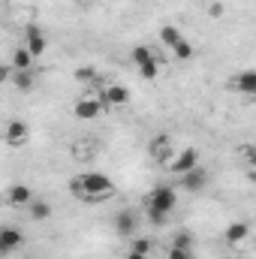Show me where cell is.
Instances as JSON below:
<instances>
[{"label":"cell","mask_w":256,"mask_h":259,"mask_svg":"<svg viewBox=\"0 0 256 259\" xmlns=\"http://www.w3.org/2000/svg\"><path fill=\"white\" fill-rule=\"evenodd\" d=\"M136 226H139V217H136L133 208H124V211L115 214V229H118V235L133 238V235H136Z\"/></svg>","instance_id":"cell-9"},{"label":"cell","mask_w":256,"mask_h":259,"mask_svg":"<svg viewBox=\"0 0 256 259\" xmlns=\"http://www.w3.org/2000/svg\"><path fill=\"white\" fill-rule=\"evenodd\" d=\"M175 205H178V190L169 187V184H160L145 196V208H154V211H163V214H172Z\"/></svg>","instance_id":"cell-2"},{"label":"cell","mask_w":256,"mask_h":259,"mask_svg":"<svg viewBox=\"0 0 256 259\" xmlns=\"http://www.w3.org/2000/svg\"><path fill=\"white\" fill-rule=\"evenodd\" d=\"M75 78H78V81H94V78H97V69L81 66V69H75Z\"/></svg>","instance_id":"cell-26"},{"label":"cell","mask_w":256,"mask_h":259,"mask_svg":"<svg viewBox=\"0 0 256 259\" xmlns=\"http://www.w3.org/2000/svg\"><path fill=\"white\" fill-rule=\"evenodd\" d=\"M127 259H148V256H142V253H136V250H130Z\"/></svg>","instance_id":"cell-29"},{"label":"cell","mask_w":256,"mask_h":259,"mask_svg":"<svg viewBox=\"0 0 256 259\" xmlns=\"http://www.w3.org/2000/svg\"><path fill=\"white\" fill-rule=\"evenodd\" d=\"M130 58H133V64H136V66H142V64H151V61H160V58L154 55V49H148V46H136Z\"/></svg>","instance_id":"cell-18"},{"label":"cell","mask_w":256,"mask_h":259,"mask_svg":"<svg viewBox=\"0 0 256 259\" xmlns=\"http://www.w3.org/2000/svg\"><path fill=\"white\" fill-rule=\"evenodd\" d=\"M151 247H154V244H151V238H136V235H133V247H130V250H136V253L148 256V253H151Z\"/></svg>","instance_id":"cell-22"},{"label":"cell","mask_w":256,"mask_h":259,"mask_svg":"<svg viewBox=\"0 0 256 259\" xmlns=\"http://www.w3.org/2000/svg\"><path fill=\"white\" fill-rule=\"evenodd\" d=\"M24 36H27V46H24V49H27L33 58H42V52H46V36H42V30H39L36 24H30Z\"/></svg>","instance_id":"cell-11"},{"label":"cell","mask_w":256,"mask_h":259,"mask_svg":"<svg viewBox=\"0 0 256 259\" xmlns=\"http://www.w3.org/2000/svg\"><path fill=\"white\" fill-rule=\"evenodd\" d=\"M103 109L106 106H112V109H121V106H127L130 103V91L124 88V84H109L106 91H103Z\"/></svg>","instance_id":"cell-8"},{"label":"cell","mask_w":256,"mask_h":259,"mask_svg":"<svg viewBox=\"0 0 256 259\" xmlns=\"http://www.w3.org/2000/svg\"><path fill=\"white\" fill-rule=\"evenodd\" d=\"M100 112H103V103L94 100V97H81V100H75V106H72V115H75L78 121H94Z\"/></svg>","instance_id":"cell-7"},{"label":"cell","mask_w":256,"mask_h":259,"mask_svg":"<svg viewBox=\"0 0 256 259\" xmlns=\"http://www.w3.org/2000/svg\"><path fill=\"white\" fill-rule=\"evenodd\" d=\"M193 166H199V151H196V148L175 151V154H172V160L166 163V169H169L172 175H184V172H190Z\"/></svg>","instance_id":"cell-3"},{"label":"cell","mask_w":256,"mask_h":259,"mask_svg":"<svg viewBox=\"0 0 256 259\" xmlns=\"http://www.w3.org/2000/svg\"><path fill=\"white\" fill-rule=\"evenodd\" d=\"M172 55H175V58H178V61H190L193 55H196V49H193L190 42H187V39H184V36H181V39H178V42H175V46H172Z\"/></svg>","instance_id":"cell-20"},{"label":"cell","mask_w":256,"mask_h":259,"mask_svg":"<svg viewBox=\"0 0 256 259\" xmlns=\"http://www.w3.org/2000/svg\"><path fill=\"white\" fill-rule=\"evenodd\" d=\"M12 69H33V55L24 46L12 52Z\"/></svg>","instance_id":"cell-17"},{"label":"cell","mask_w":256,"mask_h":259,"mask_svg":"<svg viewBox=\"0 0 256 259\" xmlns=\"http://www.w3.org/2000/svg\"><path fill=\"white\" fill-rule=\"evenodd\" d=\"M211 15L220 18V15H223V6H220V3H211Z\"/></svg>","instance_id":"cell-28"},{"label":"cell","mask_w":256,"mask_h":259,"mask_svg":"<svg viewBox=\"0 0 256 259\" xmlns=\"http://www.w3.org/2000/svg\"><path fill=\"white\" fill-rule=\"evenodd\" d=\"M12 78V66H0V84H6Z\"/></svg>","instance_id":"cell-27"},{"label":"cell","mask_w":256,"mask_h":259,"mask_svg":"<svg viewBox=\"0 0 256 259\" xmlns=\"http://www.w3.org/2000/svg\"><path fill=\"white\" fill-rule=\"evenodd\" d=\"M30 199H33V190H30L27 184H12V187H9V193H6V202H9V205H15V208H27V205H30Z\"/></svg>","instance_id":"cell-10"},{"label":"cell","mask_w":256,"mask_h":259,"mask_svg":"<svg viewBox=\"0 0 256 259\" xmlns=\"http://www.w3.org/2000/svg\"><path fill=\"white\" fill-rule=\"evenodd\" d=\"M172 247H193V235L190 232H178L175 241H172Z\"/></svg>","instance_id":"cell-25"},{"label":"cell","mask_w":256,"mask_h":259,"mask_svg":"<svg viewBox=\"0 0 256 259\" xmlns=\"http://www.w3.org/2000/svg\"><path fill=\"white\" fill-rule=\"evenodd\" d=\"M166 259H193V247H169Z\"/></svg>","instance_id":"cell-24"},{"label":"cell","mask_w":256,"mask_h":259,"mask_svg":"<svg viewBox=\"0 0 256 259\" xmlns=\"http://www.w3.org/2000/svg\"><path fill=\"white\" fill-rule=\"evenodd\" d=\"M250 235V223H244V220H235L229 229H226V241L229 244H238V241H244Z\"/></svg>","instance_id":"cell-15"},{"label":"cell","mask_w":256,"mask_h":259,"mask_svg":"<svg viewBox=\"0 0 256 259\" xmlns=\"http://www.w3.org/2000/svg\"><path fill=\"white\" fill-rule=\"evenodd\" d=\"M208 181H211L208 169H199V166H193L190 172L178 175V184H181V190H184V193H202V190L208 187Z\"/></svg>","instance_id":"cell-4"},{"label":"cell","mask_w":256,"mask_h":259,"mask_svg":"<svg viewBox=\"0 0 256 259\" xmlns=\"http://www.w3.org/2000/svg\"><path fill=\"white\" fill-rule=\"evenodd\" d=\"M21 244H24V232H21V229H15V226H0V256L15 253Z\"/></svg>","instance_id":"cell-5"},{"label":"cell","mask_w":256,"mask_h":259,"mask_svg":"<svg viewBox=\"0 0 256 259\" xmlns=\"http://www.w3.org/2000/svg\"><path fill=\"white\" fill-rule=\"evenodd\" d=\"M27 211H30V217H33V220H49V217H52V205H49L46 199H36V196L30 199Z\"/></svg>","instance_id":"cell-16"},{"label":"cell","mask_w":256,"mask_h":259,"mask_svg":"<svg viewBox=\"0 0 256 259\" xmlns=\"http://www.w3.org/2000/svg\"><path fill=\"white\" fill-rule=\"evenodd\" d=\"M232 88L241 91V94H247V97H253L256 94V69H244V72H238V75L232 78Z\"/></svg>","instance_id":"cell-12"},{"label":"cell","mask_w":256,"mask_h":259,"mask_svg":"<svg viewBox=\"0 0 256 259\" xmlns=\"http://www.w3.org/2000/svg\"><path fill=\"white\" fill-rule=\"evenodd\" d=\"M181 36H184V33H181L175 24H163V27H160V42H163V46H169V49H172Z\"/></svg>","instance_id":"cell-19"},{"label":"cell","mask_w":256,"mask_h":259,"mask_svg":"<svg viewBox=\"0 0 256 259\" xmlns=\"http://www.w3.org/2000/svg\"><path fill=\"white\" fill-rule=\"evenodd\" d=\"M151 157H154V160H169V157H172V139H169V136L154 139V142H151Z\"/></svg>","instance_id":"cell-14"},{"label":"cell","mask_w":256,"mask_h":259,"mask_svg":"<svg viewBox=\"0 0 256 259\" xmlns=\"http://www.w3.org/2000/svg\"><path fill=\"white\" fill-rule=\"evenodd\" d=\"M27 139H30V127L24 121H9L3 130V142L9 148H21V145H27Z\"/></svg>","instance_id":"cell-6"},{"label":"cell","mask_w":256,"mask_h":259,"mask_svg":"<svg viewBox=\"0 0 256 259\" xmlns=\"http://www.w3.org/2000/svg\"><path fill=\"white\" fill-rule=\"evenodd\" d=\"M72 193L78 196L81 202H88V205H100V202H106V199H112L118 193V187L103 172H81L72 181Z\"/></svg>","instance_id":"cell-1"},{"label":"cell","mask_w":256,"mask_h":259,"mask_svg":"<svg viewBox=\"0 0 256 259\" xmlns=\"http://www.w3.org/2000/svg\"><path fill=\"white\" fill-rule=\"evenodd\" d=\"M139 69V75L145 78V81H154L157 75H160V61H151V64H142V66H136Z\"/></svg>","instance_id":"cell-21"},{"label":"cell","mask_w":256,"mask_h":259,"mask_svg":"<svg viewBox=\"0 0 256 259\" xmlns=\"http://www.w3.org/2000/svg\"><path fill=\"white\" fill-rule=\"evenodd\" d=\"M148 220H151V226H166V223H169V214H163V211H154V208H148Z\"/></svg>","instance_id":"cell-23"},{"label":"cell","mask_w":256,"mask_h":259,"mask_svg":"<svg viewBox=\"0 0 256 259\" xmlns=\"http://www.w3.org/2000/svg\"><path fill=\"white\" fill-rule=\"evenodd\" d=\"M18 91H33V84H36V75H33V69H12V78H9Z\"/></svg>","instance_id":"cell-13"}]
</instances>
